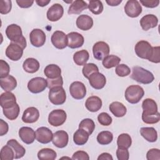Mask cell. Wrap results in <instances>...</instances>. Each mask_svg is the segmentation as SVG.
<instances>
[{"label": "cell", "instance_id": "1", "mask_svg": "<svg viewBox=\"0 0 160 160\" xmlns=\"http://www.w3.org/2000/svg\"><path fill=\"white\" fill-rule=\"evenodd\" d=\"M142 120L146 124H152L160 120V114L158 111V105L154 100L151 98L145 99L142 103Z\"/></svg>", "mask_w": 160, "mask_h": 160}, {"label": "cell", "instance_id": "2", "mask_svg": "<svg viewBox=\"0 0 160 160\" xmlns=\"http://www.w3.org/2000/svg\"><path fill=\"white\" fill-rule=\"evenodd\" d=\"M6 35L11 41V42L16 43L23 49L26 48V40L22 35V29L19 26L16 24L9 25L6 29Z\"/></svg>", "mask_w": 160, "mask_h": 160}, {"label": "cell", "instance_id": "3", "mask_svg": "<svg viewBox=\"0 0 160 160\" xmlns=\"http://www.w3.org/2000/svg\"><path fill=\"white\" fill-rule=\"evenodd\" d=\"M132 70L131 78L139 83L148 84L151 83L154 79L153 74L142 67L134 66Z\"/></svg>", "mask_w": 160, "mask_h": 160}, {"label": "cell", "instance_id": "4", "mask_svg": "<svg viewBox=\"0 0 160 160\" xmlns=\"http://www.w3.org/2000/svg\"><path fill=\"white\" fill-rule=\"evenodd\" d=\"M144 94L143 88L139 85H131L128 86L124 93L126 101L131 104H136L140 101Z\"/></svg>", "mask_w": 160, "mask_h": 160}, {"label": "cell", "instance_id": "5", "mask_svg": "<svg viewBox=\"0 0 160 160\" xmlns=\"http://www.w3.org/2000/svg\"><path fill=\"white\" fill-rule=\"evenodd\" d=\"M48 98L50 102L54 105H61L66 100V94L62 86H56L49 89Z\"/></svg>", "mask_w": 160, "mask_h": 160}, {"label": "cell", "instance_id": "6", "mask_svg": "<svg viewBox=\"0 0 160 160\" xmlns=\"http://www.w3.org/2000/svg\"><path fill=\"white\" fill-rule=\"evenodd\" d=\"M136 55L142 59L149 60L152 53V47L151 44L144 40H141L136 43L134 48Z\"/></svg>", "mask_w": 160, "mask_h": 160}, {"label": "cell", "instance_id": "7", "mask_svg": "<svg viewBox=\"0 0 160 160\" xmlns=\"http://www.w3.org/2000/svg\"><path fill=\"white\" fill-rule=\"evenodd\" d=\"M67 118L66 112L62 109H55L52 111L48 116V122L50 125L58 127L62 125Z\"/></svg>", "mask_w": 160, "mask_h": 160}, {"label": "cell", "instance_id": "8", "mask_svg": "<svg viewBox=\"0 0 160 160\" xmlns=\"http://www.w3.org/2000/svg\"><path fill=\"white\" fill-rule=\"evenodd\" d=\"M109 46L104 41H98L96 42L92 47V52L94 58L99 61L102 60L105 57L109 55Z\"/></svg>", "mask_w": 160, "mask_h": 160}, {"label": "cell", "instance_id": "9", "mask_svg": "<svg viewBox=\"0 0 160 160\" xmlns=\"http://www.w3.org/2000/svg\"><path fill=\"white\" fill-rule=\"evenodd\" d=\"M47 88V81L42 77L31 79L28 83V88L32 93L37 94L42 92Z\"/></svg>", "mask_w": 160, "mask_h": 160}, {"label": "cell", "instance_id": "10", "mask_svg": "<svg viewBox=\"0 0 160 160\" xmlns=\"http://www.w3.org/2000/svg\"><path fill=\"white\" fill-rule=\"evenodd\" d=\"M142 6L136 0H129L124 6V11L130 18H137L142 12Z\"/></svg>", "mask_w": 160, "mask_h": 160}, {"label": "cell", "instance_id": "11", "mask_svg": "<svg viewBox=\"0 0 160 160\" xmlns=\"http://www.w3.org/2000/svg\"><path fill=\"white\" fill-rule=\"evenodd\" d=\"M69 92L74 99L79 100L85 97L86 94V88L82 82L80 81H74L70 85Z\"/></svg>", "mask_w": 160, "mask_h": 160}, {"label": "cell", "instance_id": "12", "mask_svg": "<svg viewBox=\"0 0 160 160\" xmlns=\"http://www.w3.org/2000/svg\"><path fill=\"white\" fill-rule=\"evenodd\" d=\"M29 39L31 44L36 48L42 46L46 39V36L44 32L41 29H34L29 34Z\"/></svg>", "mask_w": 160, "mask_h": 160}, {"label": "cell", "instance_id": "13", "mask_svg": "<svg viewBox=\"0 0 160 160\" xmlns=\"http://www.w3.org/2000/svg\"><path fill=\"white\" fill-rule=\"evenodd\" d=\"M51 41L52 45L58 49H63L68 46L67 35L61 31H56L51 36Z\"/></svg>", "mask_w": 160, "mask_h": 160}, {"label": "cell", "instance_id": "14", "mask_svg": "<svg viewBox=\"0 0 160 160\" xmlns=\"http://www.w3.org/2000/svg\"><path fill=\"white\" fill-rule=\"evenodd\" d=\"M23 50L24 49L19 45L11 42L6 49V56L9 59L17 61L22 58Z\"/></svg>", "mask_w": 160, "mask_h": 160}, {"label": "cell", "instance_id": "15", "mask_svg": "<svg viewBox=\"0 0 160 160\" xmlns=\"http://www.w3.org/2000/svg\"><path fill=\"white\" fill-rule=\"evenodd\" d=\"M64 8L60 4L56 3L52 5L48 10L46 16L48 20L55 22L59 20L63 16Z\"/></svg>", "mask_w": 160, "mask_h": 160}, {"label": "cell", "instance_id": "16", "mask_svg": "<svg viewBox=\"0 0 160 160\" xmlns=\"http://www.w3.org/2000/svg\"><path fill=\"white\" fill-rule=\"evenodd\" d=\"M53 134L48 128L40 127L36 131V140L42 144H48L52 141Z\"/></svg>", "mask_w": 160, "mask_h": 160}, {"label": "cell", "instance_id": "17", "mask_svg": "<svg viewBox=\"0 0 160 160\" xmlns=\"http://www.w3.org/2000/svg\"><path fill=\"white\" fill-rule=\"evenodd\" d=\"M69 141V136L67 132L60 130L53 134L52 142L53 144L58 148H63L68 145Z\"/></svg>", "mask_w": 160, "mask_h": 160}, {"label": "cell", "instance_id": "18", "mask_svg": "<svg viewBox=\"0 0 160 160\" xmlns=\"http://www.w3.org/2000/svg\"><path fill=\"white\" fill-rule=\"evenodd\" d=\"M91 87L95 89H102L106 83V79L104 74L99 72L92 73L88 78Z\"/></svg>", "mask_w": 160, "mask_h": 160}, {"label": "cell", "instance_id": "19", "mask_svg": "<svg viewBox=\"0 0 160 160\" xmlns=\"http://www.w3.org/2000/svg\"><path fill=\"white\" fill-rule=\"evenodd\" d=\"M68 46L71 49H76L81 47L84 42L82 34L77 32H71L67 34Z\"/></svg>", "mask_w": 160, "mask_h": 160}, {"label": "cell", "instance_id": "20", "mask_svg": "<svg viewBox=\"0 0 160 160\" xmlns=\"http://www.w3.org/2000/svg\"><path fill=\"white\" fill-rule=\"evenodd\" d=\"M19 136L21 141L27 144H32L36 138V132L30 127H22L19 130Z\"/></svg>", "mask_w": 160, "mask_h": 160}, {"label": "cell", "instance_id": "21", "mask_svg": "<svg viewBox=\"0 0 160 160\" xmlns=\"http://www.w3.org/2000/svg\"><path fill=\"white\" fill-rule=\"evenodd\" d=\"M39 118V110L35 107H29L24 111L22 116V121L25 123L31 124L36 122Z\"/></svg>", "mask_w": 160, "mask_h": 160}, {"label": "cell", "instance_id": "22", "mask_svg": "<svg viewBox=\"0 0 160 160\" xmlns=\"http://www.w3.org/2000/svg\"><path fill=\"white\" fill-rule=\"evenodd\" d=\"M16 104L15 95L11 91H6L0 96V104L2 109H8Z\"/></svg>", "mask_w": 160, "mask_h": 160}, {"label": "cell", "instance_id": "23", "mask_svg": "<svg viewBox=\"0 0 160 160\" xmlns=\"http://www.w3.org/2000/svg\"><path fill=\"white\" fill-rule=\"evenodd\" d=\"M139 23L144 31H148L157 26L158 19L154 14H146L140 19Z\"/></svg>", "mask_w": 160, "mask_h": 160}, {"label": "cell", "instance_id": "24", "mask_svg": "<svg viewBox=\"0 0 160 160\" xmlns=\"http://www.w3.org/2000/svg\"><path fill=\"white\" fill-rule=\"evenodd\" d=\"M77 27L82 31H88L92 28L93 26L92 18L86 14H82L78 16L76 19Z\"/></svg>", "mask_w": 160, "mask_h": 160}, {"label": "cell", "instance_id": "25", "mask_svg": "<svg viewBox=\"0 0 160 160\" xmlns=\"http://www.w3.org/2000/svg\"><path fill=\"white\" fill-rule=\"evenodd\" d=\"M102 100L96 96H92L89 97L85 102L86 109L92 112L98 111L102 107Z\"/></svg>", "mask_w": 160, "mask_h": 160}, {"label": "cell", "instance_id": "26", "mask_svg": "<svg viewBox=\"0 0 160 160\" xmlns=\"http://www.w3.org/2000/svg\"><path fill=\"white\" fill-rule=\"evenodd\" d=\"M0 85L5 91H11L16 88L17 81L14 76L9 74L4 78H0Z\"/></svg>", "mask_w": 160, "mask_h": 160}, {"label": "cell", "instance_id": "27", "mask_svg": "<svg viewBox=\"0 0 160 160\" xmlns=\"http://www.w3.org/2000/svg\"><path fill=\"white\" fill-rule=\"evenodd\" d=\"M109 108L112 114L117 118L123 117L127 112L126 106L122 102L118 101H114L111 103Z\"/></svg>", "mask_w": 160, "mask_h": 160}, {"label": "cell", "instance_id": "28", "mask_svg": "<svg viewBox=\"0 0 160 160\" xmlns=\"http://www.w3.org/2000/svg\"><path fill=\"white\" fill-rule=\"evenodd\" d=\"M88 8V4L86 2L82 0H76L72 1L68 9L69 14H79L84 10Z\"/></svg>", "mask_w": 160, "mask_h": 160}, {"label": "cell", "instance_id": "29", "mask_svg": "<svg viewBox=\"0 0 160 160\" xmlns=\"http://www.w3.org/2000/svg\"><path fill=\"white\" fill-rule=\"evenodd\" d=\"M140 134L147 141L150 142H154L158 139V132L152 127L141 128Z\"/></svg>", "mask_w": 160, "mask_h": 160}, {"label": "cell", "instance_id": "30", "mask_svg": "<svg viewBox=\"0 0 160 160\" xmlns=\"http://www.w3.org/2000/svg\"><path fill=\"white\" fill-rule=\"evenodd\" d=\"M40 67L39 61L33 58H27L23 62L22 68L24 70L28 73H34L37 72Z\"/></svg>", "mask_w": 160, "mask_h": 160}, {"label": "cell", "instance_id": "31", "mask_svg": "<svg viewBox=\"0 0 160 160\" xmlns=\"http://www.w3.org/2000/svg\"><path fill=\"white\" fill-rule=\"evenodd\" d=\"M7 144L12 148L14 152V159L21 158L25 155V148L21 146L16 139H9L7 142Z\"/></svg>", "mask_w": 160, "mask_h": 160}, {"label": "cell", "instance_id": "32", "mask_svg": "<svg viewBox=\"0 0 160 160\" xmlns=\"http://www.w3.org/2000/svg\"><path fill=\"white\" fill-rule=\"evenodd\" d=\"M44 73L45 76L47 77V78L55 79L61 76V69L59 66L51 64L45 67Z\"/></svg>", "mask_w": 160, "mask_h": 160}, {"label": "cell", "instance_id": "33", "mask_svg": "<svg viewBox=\"0 0 160 160\" xmlns=\"http://www.w3.org/2000/svg\"><path fill=\"white\" fill-rule=\"evenodd\" d=\"M89 134L84 129L79 128L73 135V141L76 145L82 146L85 144L89 139Z\"/></svg>", "mask_w": 160, "mask_h": 160}, {"label": "cell", "instance_id": "34", "mask_svg": "<svg viewBox=\"0 0 160 160\" xmlns=\"http://www.w3.org/2000/svg\"><path fill=\"white\" fill-rule=\"evenodd\" d=\"M89 58V54L88 51L82 49L76 52L73 55V60L78 66H84L86 64Z\"/></svg>", "mask_w": 160, "mask_h": 160}, {"label": "cell", "instance_id": "35", "mask_svg": "<svg viewBox=\"0 0 160 160\" xmlns=\"http://www.w3.org/2000/svg\"><path fill=\"white\" fill-rule=\"evenodd\" d=\"M56 157V152L50 148H43L38 152V158L40 160H54Z\"/></svg>", "mask_w": 160, "mask_h": 160}, {"label": "cell", "instance_id": "36", "mask_svg": "<svg viewBox=\"0 0 160 160\" xmlns=\"http://www.w3.org/2000/svg\"><path fill=\"white\" fill-rule=\"evenodd\" d=\"M121 61V58L115 55H108L105 57L102 61L103 66L106 69H110L117 66Z\"/></svg>", "mask_w": 160, "mask_h": 160}, {"label": "cell", "instance_id": "37", "mask_svg": "<svg viewBox=\"0 0 160 160\" xmlns=\"http://www.w3.org/2000/svg\"><path fill=\"white\" fill-rule=\"evenodd\" d=\"M112 139L113 134L109 131H101L97 136V141L101 145H108L112 142Z\"/></svg>", "mask_w": 160, "mask_h": 160}, {"label": "cell", "instance_id": "38", "mask_svg": "<svg viewBox=\"0 0 160 160\" xmlns=\"http://www.w3.org/2000/svg\"><path fill=\"white\" fill-rule=\"evenodd\" d=\"M132 144V139L129 134L127 133L121 134L117 139V145L118 148L128 149Z\"/></svg>", "mask_w": 160, "mask_h": 160}, {"label": "cell", "instance_id": "39", "mask_svg": "<svg viewBox=\"0 0 160 160\" xmlns=\"http://www.w3.org/2000/svg\"><path fill=\"white\" fill-rule=\"evenodd\" d=\"M3 114L6 118L9 120H15L19 116L20 108L18 104H16L14 106L8 109H2Z\"/></svg>", "mask_w": 160, "mask_h": 160}, {"label": "cell", "instance_id": "40", "mask_svg": "<svg viewBox=\"0 0 160 160\" xmlns=\"http://www.w3.org/2000/svg\"><path fill=\"white\" fill-rule=\"evenodd\" d=\"M79 128L85 130L89 134V135H91L95 129V124L93 120L91 119L86 118L80 122Z\"/></svg>", "mask_w": 160, "mask_h": 160}, {"label": "cell", "instance_id": "41", "mask_svg": "<svg viewBox=\"0 0 160 160\" xmlns=\"http://www.w3.org/2000/svg\"><path fill=\"white\" fill-rule=\"evenodd\" d=\"M0 158L1 160H12L14 159V152L9 145L4 146L1 150Z\"/></svg>", "mask_w": 160, "mask_h": 160}, {"label": "cell", "instance_id": "42", "mask_svg": "<svg viewBox=\"0 0 160 160\" xmlns=\"http://www.w3.org/2000/svg\"><path fill=\"white\" fill-rule=\"evenodd\" d=\"M88 8L94 14H99L102 12L104 8L101 1L92 0L89 2Z\"/></svg>", "mask_w": 160, "mask_h": 160}, {"label": "cell", "instance_id": "43", "mask_svg": "<svg viewBox=\"0 0 160 160\" xmlns=\"http://www.w3.org/2000/svg\"><path fill=\"white\" fill-rule=\"evenodd\" d=\"M96 72H99V69L98 67L94 63H88L84 64L82 69V74L88 79L92 73Z\"/></svg>", "mask_w": 160, "mask_h": 160}, {"label": "cell", "instance_id": "44", "mask_svg": "<svg viewBox=\"0 0 160 160\" xmlns=\"http://www.w3.org/2000/svg\"><path fill=\"white\" fill-rule=\"evenodd\" d=\"M98 121L100 124L108 126L112 123V119L109 114L105 112H102L98 115Z\"/></svg>", "mask_w": 160, "mask_h": 160}, {"label": "cell", "instance_id": "45", "mask_svg": "<svg viewBox=\"0 0 160 160\" xmlns=\"http://www.w3.org/2000/svg\"><path fill=\"white\" fill-rule=\"evenodd\" d=\"M116 73L118 76L120 77H125L128 76L131 72V69L125 64H119L115 69Z\"/></svg>", "mask_w": 160, "mask_h": 160}, {"label": "cell", "instance_id": "46", "mask_svg": "<svg viewBox=\"0 0 160 160\" xmlns=\"http://www.w3.org/2000/svg\"><path fill=\"white\" fill-rule=\"evenodd\" d=\"M12 8V2L10 0H1L0 1V13L8 14Z\"/></svg>", "mask_w": 160, "mask_h": 160}, {"label": "cell", "instance_id": "47", "mask_svg": "<svg viewBox=\"0 0 160 160\" xmlns=\"http://www.w3.org/2000/svg\"><path fill=\"white\" fill-rule=\"evenodd\" d=\"M46 81H47V88H48L49 89L56 86H62V84H63V79L61 76L55 79L47 78Z\"/></svg>", "mask_w": 160, "mask_h": 160}, {"label": "cell", "instance_id": "48", "mask_svg": "<svg viewBox=\"0 0 160 160\" xmlns=\"http://www.w3.org/2000/svg\"><path fill=\"white\" fill-rule=\"evenodd\" d=\"M10 71V67L8 63L2 60H0V78H4L9 75Z\"/></svg>", "mask_w": 160, "mask_h": 160}, {"label": "cell", "instance_id": "49", "mask_svg": "<svg viewBox=\"0 0 160 160\" xmlns=\"http://www.w3.org/2000/svg\"><path fill=\"white\" fill-rule=\"evenodd\" d=\"M146 159L148 160H159L160 151L159 149L152 148L149 149L146 154Z\"/></svg>", "mask_w": 160, "mask_h": 160}, {"label": "cell", "instance_id": "50", "mask_svg": "<svg viewBox=\"0 0 160 160\" xmlns=\"http://www.w3.org/2000/svg\"><path fill=\"white\" fill-rule=\"evenodd\" d=\"M116 156L118 160H128L129 153L128 149L118 148L116 150Z\"/></svg>", "mask_w": 160, "mask_h": 160}, {"label": "cell", "instance_id": "51", "mask_svg": "<svg viewBox=\"0 0 160 160\" xmlns=\"http://www.w3.org/2000/svg\"><path fill=\"white\" fill-rule=\"evenodd\" d=\"M149 61L154 63L160 62V48L159 46L152 47V53L149 59Z\"/></svg>", "mask_w": 160, "mask_h": 160}, {"label": "cell", "instance_id": "52", "mask_svg": "<svg viewBox=\"0 0 160 160\" xmlns=\"http://www.w3.org/2000/svg\"><path fill=\"white\" fill-rule=\"evenodd\" d=\"M71 159L73 160H89V156L84 151H78L73 154Z\"/></svg>", "mask_w": 160, "mask_h": 160}, {"label": "cell", "instance_id": "53", "mask_svg": "<svg viewBox=\"0 0 160 160\" xmlns=\"http://www.w3.org/2000/svg\"><path fill=\"white\" fill-rule=\"evenodd\" d=\"M140 3H141L144 6L148 8H154L157 7L159 4V0H149V1H143L141 0Z\"/></svg>", "mask_w": 160, "mask_h": 160}, {"label": "cell", "instance_id": "54", "mask_svg": "<svg viewBox=\"0 0 160 160\" xmlns=\"http://www.w3.org/2000/svg\"><path fill=\"white\" fill-rule=\"evenodd\" d=\"M16 3L21 8H28L34 3L32 0H17Z\"/></svg>", "mask_w": 160, "mask_h": 160}, {"label": "cell", "instance_id": "55", "mask_svg": "<svg viewBox=\"0 0 160 160\" xmlns=\"http://www.w3.org/2000/svg\"><path fill=\"white\" fill-rule=\"evenodd\" d=\"M9 130L8 124L3 119H0V136H2L7 134Z\"/></svg>", "mask_w": 160, "mask_h": 160}, {"label": "cell", "instance_id": "56", "mask_svg": "<svg viewBox=\"0 0 160 160\" xmlns=\"http://www.w3.org/2000/svg\"><path fill=\"white\" fill-rule=\"evenodd\" d=\"M112 156L108 152H103L102 154H101L98 158V160H112Z\"/></svg>", "mask_w": 160, "mask_h": 160}, {"label": "cell", "instance_id": "57", "mask_svg": "<svg viewBox=\"0 0 160 160\" xmlns=\"http://www.w3.org/2000/svg\"><path fill=\"white\" fill-rule=\"evenodd\" d=\"M106 3L111 6H116L121 3L122 0H106Z\"/></svg>", "mask_w": 160, "mask_h": 160}, {"label": "cell", "instance_id": "58", "mask_svg": "<svg viewBox=\"0 0 160 160\" xmlns=\"http://www.w3.org/2000/svg\"><path fill=\"white\" fill-rule=\"evenodd\" d=\"M51 2L50 0H36V2L39 6L44 7L47 6Z\"/></svg>", "mask_w": 160, "mask_h": 160}]
</instances>
